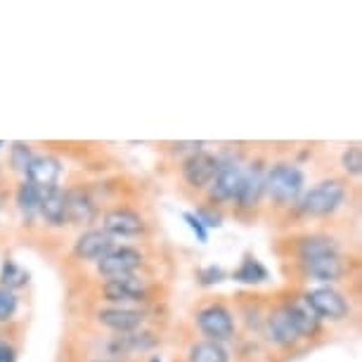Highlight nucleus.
Returning a JSON list of instances; mask_svg holds the SVG:
<instances>
[{
  "mask_svg": "<svg viewBox=\"0 0 362 362\" xmlns=\"http://www.w3.org/2000/svg\"><path fill=\"white\" fill-rule=\"evenodd\" d=\"M102 291H105V298L112 300V303H131V300L145 298L147 286L140 277L126 275V277L107 279L105 286H102Z\"/></svg>",
  "mask_w": 362,
  "mask_h": 362,
  "instance_id": "nucleus-8",
  "label": "nucleus"
},
{
  "mask_svg": "<svg viewBox=\"0 0 362 362\" xmlns=\"http://www.w3.org/2000/svg\"><path fill=\"white\" fill-rule=\"evenodd\" d=\"M189 362H228V351L216 341H199L189 348Z\"/></svg>",
  "mask_w": 362,
  "mask_h": 362,
  "instance_id": "nucleus-21",
  "label": "nucleus"
},
{
  "mask_svg": "<svg viewBox=\"0 0 362 362\" xmlns=\"http://www.w3.org/2000/svg\"><path fill=\"white\" fill-rule=\"evenodd\" d=\"M0 362H15V348L0 341Z\"/></svg>",
  "mask_w": 362,
  "mask_h": 362,
  "instance_id": "nucleus-31",
  "label": "nucleus"
},
{
  "mask_svg": "<svg viewBox=\"0 0 362 362\" xmlns=\"http://www.w3.org/2000/svg\"><path fill=\"white\" fill-rule=\"evenodd\" d=\"M182 218H185V223L189 225V228H192L194 235L199 237V242H209V232H206V228H204V225H202L199 218H197L194 214H185Z\"/></svg>",
  "mask_w": 362,
  "mask_h": 362,
  "instance_id": "nucleus-29",
  "label": "nucleus"
},
{
  "mask_svg": "<svg viewBox=\"0 0 362 362\" xmlns=\"http://www.w3.org/2000/svg\"><path fill=\"white\" fill-rule=\"evenodd\" d=\"M98 317L102 325L119 334H131L145 322V315H142L140 310H131V308H107V310H100Z\"/></svg>",
  "mask_w": 362,
  "mask_h": 362,
  "instance_id": "nucleus-13",
  "label": "nucleus"
},
{
  "mask_svg": "<svg viewBox=\"0 0 362 362\" xmlns=\"http://www.w3.org/2000/svg\"><path fill=\"white\" fill-rule=\"evenodd\" d=\"M0 147H3V142H0Z\"/></svg>",
  "mask_w": 362,
  "mask_h": 362,
  "instance_id": "nucleus-33",
  "label": "nucleus"
},
{
  "mask_svg": "<svg viewBox=\"0 0 362 362\" xmlns=\"http://www.w3.org/2000/svg\"><path fill=\"white\" fill-rule=\"evenodd\" d=\"M12 166H15V170H22V173H26V168H29V163L33 159V154H31V147L26 145V142H15L12 145Z\"/></svg>",
  "mask_w": 362,
  "mask_h": 362,
  "instance_id": "nucleus-25",
  "label": "nucleus"
},
{
  "mask_svg": "<svg viewBox=\"0 0 362 362\" xmlns=\"http://www.w3.org/2000/svg\"><path fill=\"white\" fill-rule=\"evenodd\" d=\"M38 214L45 218L47 225H64L66 223V197L59 187H50L40 192Z\"/></svg>",
  "mask_w": 362,
  "mask_h": 362,
  "instance_id": "nucleus-14",
  "label": "nucleus"
},
{
  "mask_svg": "<svg viewBox=\"0 0 362 362\" xmlns=\"http://www.w3.org/2000/svg\"><path fill=\"white\" fill-rule=\"evenodd\" d=\"M218 163H221V159L214 154L194 152L187 156L185 163H182V177H185L192 187H209L211 180L216 177Z\"/></svg>",
  "mask_w": 362,
  "mask_h": 362,
  "instance_id": "nucleus-6",
  "label": "nucleus"
},
{
  "mask_svg": "<svg viewBox=\"0 0 362 362\" xmlns=\"http://www.w3.org/2000/svg\"><path fill=\"white\" fill-rule=\"evenodd\" d=\"M242 175H244V170L237 161H232V159L221 161L218 163L216 177L211 180V197L218 202L235 199L239 182H242Z\"/></svg>",
  "mask_w": 362,
  "mask_h": 362,
  "instance_id": "nucleus-7",
  "label": "nucleus"
},
{
  "mask_svg": "<svg viewBox=\"0 0 362 362\" xmlns=\"http://www.w3.org/2000/svg\"><path fill=\"white\" fill-rule=\"evenodd\" d=\"M199 279H202V284H218V282H223L225 279V272H223V268H216V265H211V268H206V270H202L199 272Z\"/></svg>",
  "mask_w": 362,
  "mask_h": 362,
  "instance_id": "nucleus-28",
  "label": "nucleus"
},
{
  "mask_svg": "<svg viewBox=\"0 0 362 362\" xmlns=\"http://www.w3.org/2000/svg\"><path fill=\"white\" fill-rule=\"evenodd\" d=\"M156 341L152 339V334H124L112 344L114 353H128V351H145V348H152Z\"/></svg>",
  "mask_w": 362,
  "mask_h": 362,
  "instance_id": "nucleus-23",
  "label": "nucleus"
},
{
  "mask_svg": "<svg viewBox=\"0 0 362 362\" xmlns=\"http://www.w3.org/2000/svg\"><path fill=\"white\" fill-rule=\"evenodd\" d=\"M268 334H270V339L275 341V344H279V346H289L296 339H300L296 327L291 325V320H289V315H286L284 308L275 310L268 317Z\"/></svg>",
  "mask_w": 362,
  "mask_h": 362,
  "instance_id": "nucleus-18",
  "label": "nucleus"
},
{
  "mask_svg": "<svg viewBox=\"0 0 362 362\" xmlns=\"http://www.w3.org/2000/svg\"><path fill=\"white\" fill-rule=\"evenodd\" d=\"M341 163H344V168L348 170L351 175H360L362 173V152L358 145L348 147L344 156H341Z\"/></svg>",
  "mask_w": 362,
  "mask_h": 362,
  "instance_id": "nucleus-26",
  "label": "nucleus"
},
{
  "mask_svg": "<svg viewBox=\"0 0 362 362\" xmlns=\"http://www.w3.org/2000/svg\"><path fill=\"white\" fill-rule=\"evenodd\" d=\"M197 325L204 337H209V341H228L232 334H235V322H232V315L223 305H209L204 308L199 315H197Z\"/></svg>",
  "mask_w": 362,
  "mask_h": 362,
  "instance_id": "nucleus-5",
  "label": "nucleus"
},
{
  "mask_svg": "<svg viewBox=\"0 0 362 362\" xmlns=\"http://www.w3.org/2000/svg\"><path fill=\"white\" fill-rule=\"evenodd\" d=\"M194 216L199 218L204 228H218V225H221V218L214 216V214H209V211H199V214H194Z\"/></svg>",
  "mask_w": 362,
  "mask_h": 362,
  "instance_id": "nucleus-30",
  "label": "nucleus"
},
{
  "mask_svg": "<svg viewBox=\"0 0 362 362\" xmlns=\"http://www.w3.org/2000/svg\"><path fill=\"white\" fill-rule=\"evenodd\" d=\"M344 199H346V189L341 182L322 180V182H317L310 192L303 194L298 206L305 216H329L344 204Z\"/></svg>",
  "mask_w": 362,
  "mask_h": 362,
  "instance_id": "nucleus-2",
  "label": "nucleus"
},
{
  "mask_svg": "<svg viewBox=\"0 0 362 362\" xmlns=\"http://www.w3.org/2000/svg\"><path fill=\"white\" fill-rule=\"evenodd\" d=\"M64 197H66V221L78 225L93 223L95 204L83 189H69V192H64Z\"/></svg>",
  "mask_w": 362,
  "mask_h": 362,
  "instance_id": "nucleus-16",
  "label": "nucleus"
},
{
  "mask_svg": "<svg viewBox=\"0 0 362 362\" xmlns=\"http://www.w3.org/2000/svg\"><path fill=\"white\" fill-rule=\"evenodd\" d=\"M40 192H43V189L36 187L29 180L19 185V189H17V206H19V211H22V216L26 218V221H31V218L38 214Z\"/></svg>",
  "mask_w": 362,
  "mask_h": 362,
  "instance_id": "nucleus-20",
  "label": "nucleus"
},
{
  "mask_svg": "<svg viewBox=\"0 0 362 362\" xmlns=\"http://www.w3.org/2000/svg\"><path fill=\"white\" fill-rule=\"evenodd\" d=\"M15 313H17V296H15V291L3 289V286H0V322L10 320L12 315H15Z\"/></svg>",
  "mask_w": 362,
  "mask_h": 362,
  "instance_id": "nucleus-27",
  "label": "nucleus"
},
{
  "mask_svg": "<svg viewBox=\"0 0 362 362\" xmlns=\"http://www.w3.org/2000/svg\"><path fill=\"white\" fill-rule=\"evenodd\" d=\"M145 223L142 218L135 214V211L128 209H114L105 216V223H102V230L107 232L109 237H135L140 235Z\"/></svg>",
  "mask_w": 362,
  "mask_h": 362,
  "instance_id": "nucleus-10",
  "label": "nucleus"
},
{
  "mask_svg": "<svg viewBox=\"0 0 362 362\" xmlns=\"http://www.w3.org/2000/svg\"><path fill=\"white\" fill-rule=\"evenodd\" d=\"M265 192L277 204H293L303 192V173L293 163H277L265 173Z\"/></svg>",
  "mask_w": 362,
  "mask_h": 362,
  "instance_id": "nucleus-1",
  "label": "nucleus"
},
{
  "mask_svg": "<svg viewBox=\"0 0 362 362\" xmlns=\"http://www.w3.org/2000/svg\"><path fill=\"white\" fill-rule=\"evenodd\" d=\"M286 315H289L291 325L296 327L298 337H313V334L317 332L320 327V320L315 313L310 310V305L305 303V300H300V303H291V305H284Z\"/></svg>",
  "mask_w": 362,
  "mask_h": 362,
  "instance_id": "nucleus-17",
  "label": "nucleus"
},
{
  "mask_svg": "<svg viewBox=\"0 0 362 362\" xmlns=\"http://www.w3.org/2000/svg\"><path fill=\"white\" fill-rule=\"evenodd\" d=\"M305 303L310 305V310L315 313L317 320H344L348 315V300L344 293H339L332 286H317L305 293Z\"/></svg>",
  "mask_w": 362,
  "mask_h": 362,
  "instance_id": "nucleus-3",
  "label": "nucleus"
},
{
  "mask_svg": "<svg viewBox=\"0 0 362 362\" xmlns=\"http://www.w3.org/2000/svg\"><path fill=\"white\" fill-rule=\"evenodd\" d=\"M232 277H235L237 282H244V284H258V282H265V279H268V270H265L254 256H247Z\"/></svg>",
  "mask_w": 362,
  "mask_h": 362,
  "instance_id": "nucleus-22",
  "label": "nucleus"
},
{
  "mask_svg": "<svg viewBox=\"0 0 362 362\" xmlns=\"http://www.w3.org/2000/svg\"><path fill=\"white\" fill-rule=\"evenodd\" d=\"M263 192H265V170L256 163V166H251L249 170H244L242 182H239V189L235 194V202L242 209H251L258 204Z\"/></svg>",
  "mask_w": 362,
  "mask_h": 362,
  "instance_id": "nucleus-12",
  "label": "nucleus"
},
{
  "mask_svg": "<svg viewBox=\"0 0 362 362\" xmlns=\"http://www.w3.org/2000/svg\"><path fill=\"white\" fill-rule=\"evenodd\" d=\"M305 265V272L317 279V282H325V284H332L344 275V263H341V256L339 254H332V256H317V258H308L303 261Z\"/></svg>",
  "mask_w": 362,
  "mask_h": 362,
  "instance_id": "nucleus-15",
  "label": "nucleus"
},
{
  "mask_svg": "<svg viewBox=\"0 0 362 362\" xmlns=\"http://www.w3.org/2000/svg\"><path fill=\"white\" fill-rule=\"evenodd\" d=\"M100 362H102V360H100Z\"/></svg>",
  "mask_w": 362,
  "mask_h": 362,
  "instance_id": "nucleus-34",
  "label": "nucleus"
},
{
  "mask_svg": "<svg viewBox=\"0 0 362 362\" xmlns=\"http://www.w3.org/2000/svg\"><path fill=\"white\" fill-rule=\"evenodd\" d=\"M0 282H3V289L15 291L29 282V272H24L15 261H5L3 270H0Z\"/></svg>",
  "mask_w": 362,
  "mask_h": 362,
  "instance_id": "nucleus-24",
  "label": "nucleus"
},
{
  "mask_svg": "<svg viewBox=\"0 0 362 362\" xmlns=\"http://www.w3.org/2000/svg\"><path fill=\"white\" fill-rule=\"evenodd\" d=\"M298 254L303 261H308V258L339 254V247H337V242L329 237H305L298 247Z\"/></svg>",
  "mask_w": 362,
  "mask_h": 362,
  "instance_id": "nucleus-19",
  "label": "nucleus"
},
{
  "mask_svg": "<svg viewBox=\"0 0 362 362\" xmlns=\"http://www.w3.org/2000/svg\"><path fill=\"white\" fill-rule=\"evenodd\" d=\"M140 265H142V254L138 249L121 247V249H112L107 256H102L98 261V270L107 279H114V277L133 275Z\"/></svg>",
  "mask_w": 362,
  "mask_h": 362,
  "instance_id": "nucleus-4",
  "label": "nucleus"
},
{
  "mask_svg": "<svg viewBox=\"0 0 362 362\" xmlns=\"http://www.w3.org/2000/svg\"><path fill=\"white\" fill-rule=\"evenodd\" d=\"M149 362H161L159 358H152V360H149Z\"/></svg>",
  "mask_w": 362,
  "mask_h": 362,
  "instance_id": "nucleus-32",
  "label": "nucleus"
},
{
  "mask_svg": "<svg viewBox=\"0 0 362 362\" xmlns=\"http://www.w3.org/2000/svg\"><path fill=\"white\" fill-rule=\"evenodd\" d=\"M59 175H62V163L54 159V156H47V154L33 156L29 168H26V180L33 182V185L40 189L57 187Z\"/></svg>",
  "mask_w": 362,
  "mask_h": 362,
  "instance_id": "nucleus-9",
  "label": "nucleus"
},
{
  "mask_svg": "<svg viewBox=\"0 0 362 362\" xmlns=\"http://www.w3.org/2000/svg\"><path fill=\"white\" fill-rule=\"evenodd\" d=\"M114 249V237H109L105 230H88L76 239V251L78 258L83 261H100L102 256H107Z\"/></svg>",
  "mask_w": 362,
  "mask_h": 362,
  "instance_id": "nucleus-11",
  "label": "nucleus"
}]
</instances>
